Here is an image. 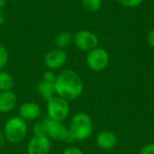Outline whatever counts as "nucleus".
<instances>
[{"label": "nucleus", "mask_w": 154, "mask_h": 154, "mask_svg": "<svg viewBox=\"0 0 154 154\" xmlns=\"http://www.w3.org/2000/svg\"><path fill=\"white\" fill-rule=\"evenodd\" d=\"M54 87L56 96L69 102L79 98L84 89L83 82L79 75L69 69H66L57 75Z\"/></svg>", "instance_id": "obj_1"}, {"label": "nucleus", "mask_w": 154, "mask_h": 154, "mask_svg": "<svg viewBox=\"0 0 154 154\" xmlns=\"http://www.w3.org/2000/svg\"><path fill=\"white\" fill-rule=\"evenodd\" d=\"M2 130L6 143L19 144L24 141L28 134V125L19 116H14L5 121Z\"/></svg>", "instance_id": "obj_2"}, {"label": "nucleus", "mask_w": 154, "mask_h": 154, "mask_svg": "<svg viewBox=\"0 0 154 154\" xmlns=\"http://www.w3.org/2000/svg\"><path fill=\"white\" fill-rule=\"evenodd\" d=\"M68 127L69 134L75 142L86 141L93 133V122L90 116L82 112L72 116Z\"/></svg>", "instance_id": "obj_3"}, {"label": "nucleus", "mask_w": 154, "mask_h": 154, "mask_svg": "<svg viewBox=\"0 0 154 154\" xmlns=\"http://www.w3.org/2000/svg\"><path fill=\"white\" fill-rule=\"evenodd\" d=\"M69 110L70 106L69 101L58 96H55L47 101L46 112L48 118L51 120L64 122L69 115Z\"/></svg>", "instance_id": "obj_4"}, {"label": "nucleus", "mask_w": 154, "mask_h": 154, "mask_svg": "<svg viewBox=\"0 0 154 154\" xmlns=\"http://www.w3.org/2000/svg\"><path fill=\"white\" fill-rule=\"evenodd\" d=\"M45 124L46 135L53 141L57 142H64L68 143H71L75 142L71 137L69 127L63 124V122H57L49 119L48 117L43 120Z\"/></svg>", "instance_id": "obj_5"}, {"label": "nucleus", "mask_w": 154, "mask_h": 154, "mask_svg": "<svg viewBox=\"0 0 154 154\" xmlns=\"http://www.w3.org/2000/svg\"><path fill=\"white\" fill-rule=\"evenodd\" d=\"M86 62L88 67L91 70L96 72L102 71L108 65L109 62L108 52L103 48L97 47L88 52Z\"/></svg>", "instance_id": "obj_6"}, {"label": "nucleus", "mask_w": 154, "mask_h": 154, "mask_svg": "<svg viewBox=\"0 0 154 154\" xmlns=\"http://www.w3.org/2000/svg\"><path fill=\"white\" fill-rule=\"evenodd\" d=\"M73 42L78 50L88 52L97 47L98 38L90 31L80 30L73 35Z\"/></svg>", "instance_id": "obj_7"}, {"label": "nucleus", "mask_w": 154, "mask_h": 154, "mask_svg": "<svg viewBox=\"0 0 154 154\" xmlns=\"http://www.w3.org/2000/svg\"><path fill=\"white\" fill-rule=\"evenodd\" d=\"M67 59L68 56L64 50L54 48L45 53L43 61L48 69L54 71L60 69L66 64Z\"/></svg>", "instance_id": "obj_8"}, {"label": "nucleus", "mask_w": 154, "mask_h": 154, "mask_svg": "<svg viewBox=\"0 0 154 154\" xmlns=\"http://www.w3.org/2000/svg\"><path fill=\"white\" fill-rule=\"evenodd\" d=\"M51 140L44 135H33L28 142L27 154H50Z\"/></svg>", "instance_id": "obj_9"}, {"label": "nucleus", "mask_w": 154, "mask_h": 154, "mask_svg": "<svg viewBox=\"0 0 154 154\" xmlns=\"http://www.w3.org/2000/svg\"><path fill=\"white\" fill-rule=\"evenodd\" d=\"M42 115V108L36 103L28 101L23 103L18 109V116L26 122L36 121Z\"/></svg>", "instance_id": "obj_10"}, {"label": "nucleus", "mask_w": 154, "mask_h": 154, "mask_svg": "<svg viewBox=\"0 0 154 154\" xmlns=\"http://www.w3.org/2000/svg\"><path fill=\"white\" fill-rule=\"evenodd\" d=\"M17 97L11 91H0V114H8L17 106Z\"/></svg>", "instance_id": "obj_11"}, {"label": "nucleus", "mask_w": 154, "mask_h": 154, "mask_svg": "<svg viewBox=\"0 0 154 154\" xmlns=\"http://www.w3.org/2000/svg\"><path fill=\"white\" fill-rule=\"evenodd\" d=\"M97 143L103 150H112L117 143V138L110 131H101L97 136Z\"/></svg>", "instance_id": "obj_12"}, {"label": "nucleus", "mask_w": 154, "mask_h": 154, "mask_svg": "<svg viewBox=\"0 0 154 154\" xmlns=\"http://www.w3.org/2000/svg\"><path fill=\"white\" fill-rule=\"evenodd\" d=\"M36 90L38 95L41 97V98L42 100H45L46 102L56 96L54 83L47 82L43 79L39 81L36 87Z\"/></svg>", "instance_id": "obj_13"}, {"label": "nucleus", "mask_w": 154, "mask_h": 154, "mask_svg": "<svg viewBox=\"0 0 154 154\" xmlns=\"http://www.w3.org/2000/svg\"><path fill=\"white\" fill-rule=\"evenodd\" d=\"M73 42V36L69 32H61L58 33L54 40V44L56 48L64 50Z\"/></svg>", "instance_id": "obj_14"}, {"label": "nucleus", "mask_w": 154, "mask_h": 154, "mask_svg": "<svg viewBox=\"0 0 154 154\" xmlns=\"http://www.w3.org/2000/svg\"><path fill=\"white\" fill-rule=\"evenodd\" d=\"M14 86L13 76L7 72L0 70V91H11Z\"/></svg>", "instance_id": "obj_15"}, {"label": "nucleus", "mask_w": 154, "mask_h": 154, "mask_svg": "<svg viewBox=\"0 0 154 154\" xmlns=\"http://www.w3.org/2000/svg\"><path fill=\"white\" fill-rule=\"evenodd\" d=\"M82 5L90 12H97L102 5V0H81Z\"/></svg>", "instance_id": "obj_16"}, {"label": "nucleus", "mask_w": 154, "mask_h": 154, "mask_svg": "<svg viewBox=\"0 0 154 154\" xmlns=\"http://www.w3.org/2000/svg\"><path fill=\"white\" fill-rule=\"evenodd\" d=\"M8 60H9V53L7 49L3 46L0 45V70H3L5 66L8 63Z\"/></svg>", "instance_id": "obj_17"}, {"label": "nucleus", "mask_w": 154, "mask_h": 154, "mask_svg": "<svg viewBox=\"0 0 154 154\" xmlns=\"http://www.w3.org/2000/svg\"><path fill=\"white\" fill-rule=\"evenodd\" d=\"M32 133H33V135H44V136H47L46 135V129H45L44 121L36 123L32 127Z\"/></svg>", "instance_id": "obj_18"}, {"label": "nucleus", "mask_w": 154, "mask_h": 154, "mask_svg": "<svg viewBox=\"0 0 154 154\" xmlns=\"http://www.w3.org/2000/svg\"><path fill=\"white\" fill-rule=\"evenodd\" d=\"M143 0H117V2L125 7L127 8H135L138 7Z\"/></svg>", "instance_id": "obj_19"}, {"label": "nucleus", "mask_w": 154, "mask_h": 154, "mask_svg": "<svg viewBox=\"0 0 154 154\" xmlns=\"http://www.w3.org/2000/svg\"><path fill=\"white\" fill-rule=\"evenodd\" d=\"M57 79V75L53 70H50L48 69L47 71H45L42 75V79L43 80L47 81V82H51V83H55Z\"/></svg>", "instance_id": "obj_20"}, {"label": "nucleus", "mask_w": 154, "mask_h": 154, "mask_svg": "<svg viewBox=\"0 0 154 154\" xmlns=\"http://www.w3.org/2000/svg\"><path fill=\"white\" fill-rule=\"evenodd\" d=\"M62 154H85L83 152L82 150H80L79 148L78 147H75V146H69L67 147L64 151Z\"/></svg>", "instance_id": "obj_21"}, {"label": "nucleus", "mask_w": 154, "mask_h": 154, "mask_svg": "<svg viewBox=\"0 0 154 154\" xmlns=\"http://www.w3.org/2000/svg\"><path fill=\"white\" fill-rule=\"evenodd\" d=\"M140 154H154V143L144 145L140 151Z\"/></svg>", "instance_id": "obj_22"}, {"label": "nucleus", "mask_w": 154, "mask_h": 154, "mask_svg": "<svg viewBox=\"0 0 154 154\" xmlns=\"http://www.w3.org/2000/svg\"><path fill=\"white\" fill-rule=\"evenodd\" d=\"M147 41H148V43L154 48V29L149 32L147 35Z\"/></svg>", "instance_id": "obj_23"}, {"label": "nucleus", "mask_w": 154, "mask_h": 154, "mask_svg": "<svg viewBox=\"0 0 154 154\" xmlns=\"http://www.w3.org/2000/svg\"><path fill=\"white\" fill-rule=\"evenodd\" d=\"M6 141H5V135H4V133H3V130L0 129V150L3 149V147L5 146Z\"/></svg>", "instance_id": "obj_24"}, {"label": "nucleus", "mask_w": 154, "mask_h": 154, "mask_svg": "<svg viewBox=\"0 0 154 154\" xmlns=\"http://www.w3.org/2000/svg\"><path fill=\"white\" fill-rule=\"evenodd\" d=\"M4 22H5V16H4V14H3L2 10L0 9V25L3 24Z\"/></svg>", "instance_id": "obj_25"}, {"label": "nucleus", "mask_w": 154, "mask_h": 154, "mask_svg": "<svg viewBox=\"0 0 154 154\" xmlns=\"http://www.w3.org/2000/svg\"><path fill=\"white\" fill-rule=\"evenodd\" d=\"M6 4V0H0V9H2Z\"/></svg>", "instance_id": "obj_26"}, {"label": "nucleus", "mask_w": 154, "mask_h": 154, "mask_svg": "<svg viewBox=\"0 0 154 154\" xmlns=\"http://www.w3.org/2000/svg\"><path fill=\"white\" fill-rule=\"evenodd\" d=\"M0 154H9V153H6V152H0Z\"/></svg>", "instance_id": "obj_27"}, {"label": "nucleus", "mask_w": 154, "mask_h": 154, "mask_svg": "<svg viewBox=\"0 0 154 154\" xmlns=\"http://www.w3.org/2000/svg\"><path fill=\"white\" fill-rule=\"evenodd\" d=\"M50 154H51V153H50Z\"/></svg>", "instance_id": "obj_28"}]
</instances>
